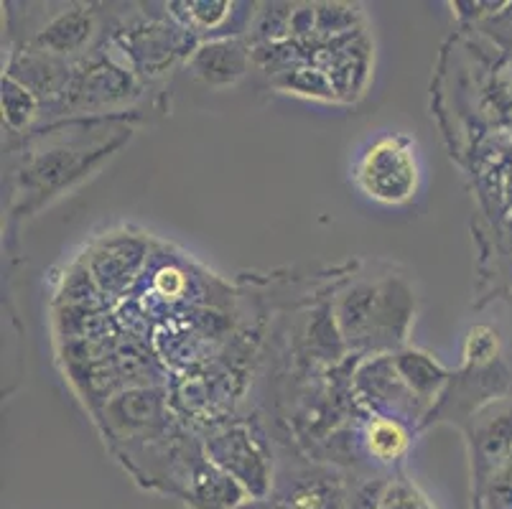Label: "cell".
I'll return each instance as SVG.
<instances>
[{"label": "cell", "instance_id": "3957f363", "mask_svg": "<svg viewBox=\"0 0 512 509\" xmlns=\"http://www.w3.org/2000/svg\"><path fill=\"white\" fill-rule=\"evenodd\" d=\"M138 95V74L123 62L118 51L113 54H87L74 62L72 82L67 95L59 102V112L79 115V112L107 110L123 105L130 97Z\"/></svg>", "mask_w": 512, "mask_h": 509}, {"label": "cell", "instance_id": "52a82bcc", "mask_svg": "<svg viewBox=\"0 0 512 509\" xmlns=\"http://www.w3.org/2000/svg\"><path fill=\"white\" fill-rule=\"evenodd\" d=\"M171 492L179 494L189 509H237L248 499L245 489L204 454L181 461Z\"/></svg>", "mask_w": 512, "mask_h": 509}, {"label": "cell", "instance_id": "9a60e30c", "mask_svg": "<svg viewBox=\"0 0 512 509\" xmlns=\"http://www.w3.org/2000/svg\"><path fill=\"white\" fill-rule=\"evenodd\" d=\"M352 509H434L408 482L370 484L357 494Z\"/></svg>", "mask_w": 512, "mask_h": 509}, {"label": "cell", "instance_id": "e0dca14e", "mask_svg": "<svg viewBox=\"0 0 512 509\" xmlns=\"http://www.w3.org/2000/svg\"><path fill=\"white\" fill-rule=\"evenodd\" d=\"M113 423L120 428H148L161 415V398L153 390H133L123 400H115Z\"/></svg>", "mask_w": 512, "mask_h": 509}, {"label": "cell", "instance_id": "4fadbf2b", "mask_svg": "<svg viewBox=\"0 0 512 509\" xmlns=\"http://www.w3.org/2000/svg\"><path fill=\"white\" fill-rule=\"evenodd\" d=\"M393 364L398 375L408 385V390L418 400H423V403H431L439 395L441 385L446 382V372L434 362V357L416 352V349H406V352L395 354Z\"/></svg>", "mask_w": 512, "mask_h": 509}, {"label": "cell", "instance_id": "30bf717a", "mask_svg": "<svg viewBox=\"0 0 512 509\" xmlns=\"http://www.w3.org/2000/svg\"><path fill=\"white\" fill-rule=\"evenodd\" d=\"M8 74H11L16 82H21L39 102L59 105L62 97L67 95L69 82H72L74 62L44 54V51L21 49L13 56Z\"/></svg>", "mask_w": 512, "mask_h": 509}, {"label": "cell", "instance_id": "7c38bea8", "mask_svg": "<svg viewBox=\"0 0 512 509\" xmlns=\"http://www.w3.org/2000/svg\"><path fill=\"white\" fill-rule=\"evenodd\" d=\"M344 484L329 471H304L273 492L268 509H342Z\"/></svg>", "mask_w": 512, "mask_h": 509}, {"label": "cell", "instance_id": "9c48e42d", "mask_svg": "<svg viewBox=\"0 0 512 509\" xmlns=\"http://www.w3.org/2000/svg\"><path fill=\"white\" fill-rule=\"evenodd\" d=\"M253 64V46L242 39H209L194 46L186 67L199 82L214 90H225L240 82Z\"/></svg>", "mask_w": 512, "mask_h": 509}, {"label": "cell", "instance_id": "d6986e66", "mask_svg": "<svg viewBox=\"0 0 512 509\" xmlns=\"http://www.w3.org/2000/svg\"><path fill=\"white\" fill-rule=\"evenodd\" d=\"M276 84L281 90L293 92V95L316 97V100H337V92H334L327 74L319 72L314 64H299V67L278 74Z\"/></svg>", "mask_w": 512, "mask_h": 509}, {"label": "cell", "instance_id": "5b68a950", "mask_svg": "<svg viewBox=\"0 0 512 509\" xmlns=\"http://www.w3.org/2000/svg\"><path fill=\"white\" fill-rule=\"evenodd\" d=\"M355 181L372 202L398 207L411 202L418 189V161L413 143L403 135H388L362 153Z\"/></svg>", "mask_w": 512, "mask_h": 509}, {"label": "cell", "instance_id": "8992f818", "mask_svg": "<svg viewBox=\"0 0 512 509\" xmlns=\"http://www.w3.org/2000/svg\"><path fill=\"white\" fill-rule=\"evenodd\" d=\"M105 156V148L100 151H90V148L67 146V143H57L31 153L26 163L18 171V181H21V191H26V202L29 199H39V204L49 196H57L69 181L79 179L82 171L90 168L92 161H100Z\"/></svg>", "mask_w": 512, "mask_h": 509}, {"label": "cell", "instance_id": "ac0fdd59", "mask_svg": "<svg viewBox=\"0 0 512 509\" xmlns=\"http://www.w3.org/2000/svg\"><path fill=\"white\" fill-rule=\"evenodd\" d=\"M41 102L31 95L21 82L6 74L3 77V120L11 130H23L34 123V118L39 115Z\"/></svg>", "mask_w": 512, "mask_h": 509}, {"label": "cell", "instance_id": "8fae6325", "mask_svg": "<svg viewBox=\"0 0 512 509\" xmlns=\"http://www.w3.org/2000/svg\"><path fill=\"white\" fill-rule=\"evenodd\" d=\"M512 456V400L492 405L474 423V464L484 484Z\"/></svg>", "mask_w": 512, "mask_h": 509}, {"label": "cell", "instance_id": "44dd1931", "mask_svg": "<svg viewBox=\"0 0 512 509\" xmlns=\"http://www.w3.org/2000/svg\"><path fill=\"white\" fill-rule=\"evenodd\" d=\"M497 352V339L495 331L487 329V326H477L472 329L467 339V359L474 364H484L490 362Z\"/></svg>", "mask_w": 512, "mask_h": 509}, {"label": "cell", "instance_id": "2e32d148", "mask_svg": "<svg viewBox=\"0 0 512 509\" xmlns=\"http://www.w3.org/2000/svg\"><path fill=\"white\" fill-rule=\"evenodd\" d=\"M365 443H367V451H370L375 459L380 461H395L408 451V431L400 426L395 418H380L377 415L375 420L367 423V431H365Z\"/></svg>", "mask_w": 512, "mask_h": 509}, {"label": "cell", "instance_id": "ffe728a7", "mask_svg": "<svg viewBox=\"0 0 512 509\" xmlns=\"http://www.w3.org/2000/svg\"><path fill=\"white\" fill-rule=\"evenodd\" d=\"M484 509H512V456L482 484Z\"/></svg>", "mask_w": 512, "mask_h": 509}, {"label": "cell", "instance_id": "ba28073f", "mask_svg": "<svg viewBox=\"0 0 512 509\" xmlns=\"http://www.w3.org/2000/svg\"><path fill=\"white\" fill-rule=\"evenodd\" d=\"M97 21L95 11L87 6H69L49 18L44 26L26 41V49L44 51L74 62V56H87V46L95 39Z\"/></svg>", "mask_w": 512, "mask_h": 509}, {"label": "cell", "instance_id": "7402d4cb", "mask_svg": "<svg viewBox=\"0 0 512 509\" xmlns=\"http://www.w3.org/2000/svg\"><path fill=\"white\" fill-rule=\"evenodd\" d=\"M184 286H186L184 275H181L179 270H174V268H171V270L166 268V270H161V273L156 275V288L164 293L166 298L179 296V293L184 291Z\"/></svg>", "mask_w": 512, "mask_h": 509}, {"label": "cell", "instance_id": "6da1fadb", "mask_svg": "<svg viewBox=\"0 0 512 509\" xmlns=\"http://www.w3.org/2000/svg\"><path fill=\"white\" fill-rule=\"evenodd\" d=\"M406 296L408 293H398L390 283L349 291L337 311L342 336L349 344H370V347L372 342L395 344L403 339L400 334L411 321V306Z\"/></svg>", "mask_w": 512, "mask_h": 509}, {"label": "cell", "instance_id": "5bb4252c", "mask_svg": "<svg viewBox=\"0 0 512 509\" xmlns=\"http://www.w3.org/2000/svg\"><path fill=\"white\" fill-rule=\"evenodd\" d=\"M166 13L179 26L197 34V31H214V28L225 26L227 18L235 13V3L230 0H189V3H169Z\"/></svg>", "mask_w": 512, "mask_h": 509}, {"label": "cell", "instance_id": "277c9868", "mask_svg": "<svg viewBox=\"0 0 512 509\" xmlns=\"http://www.w3.org/2000/svg\"><path fill=\"white\" fill-rule=\"evenodd\" d=\"M204 456L230 474L245 494L265 499L273 492V456L248 423H230L204 438Z\"/></svg>", "mask_w": 512, "mask_h": 509}, {"label": "cell", "instance_id": "603a6c76", "mask_svg": "<svg viewBox=\"0 0 512 509\" xmlns=\"http://www.w3.org/2000/svg\"><path fill=\"white\" fill-rule=\"evenodd\" d=\"M487 28H490L497 39L512 44V3H507L505 11L495 13V16L490 18V23H487Z\"/></svg>", "mask_w": 512, "mask_h": 509}, {"label": "cell", "instance_id": "7a4b0ae2", "mask_svg": "<svg viewBox=\"0 0 512 509\" xmlns=\"http://www.w3.org/2000/svg\"><path fill=\"white\" fill-rule=\"evenodd\" d=\"M192 36V31L179 26L174 18L158 21L148 16L118 26L113 46L138 77L153 79L169 72L181 56H192Z\"/></svg>", "mask_w": 512, "mask_h": 509}]
</instances>
